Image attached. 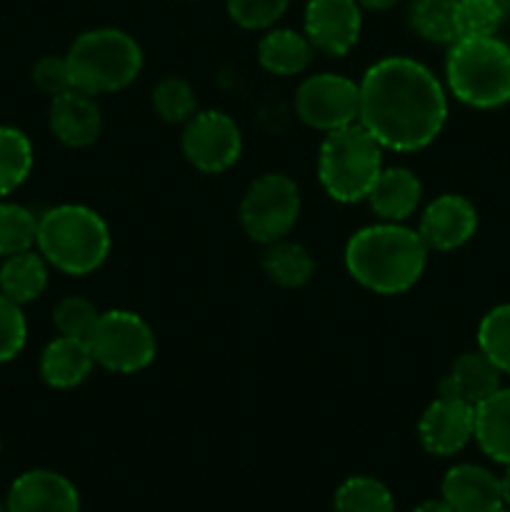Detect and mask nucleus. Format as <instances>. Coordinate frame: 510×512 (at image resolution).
<instances>
[{
  "mask_svg": "<svg viewBox=\"0 0 510 512\" xmlns=\"http://www.w3.org/2000/svg\"><path fill=\"white\" fill-rule=\"evenodd\" d=\"M38 253L65 275H88L110 253L108 223L85 205H58L38 218Z\"/></svg>",
  "mask_w": 510,
  "mask_h": 512,
  "instance_id": "obj_3",
  "label": "nucleus"
},
{
  "mask_svg": "<svg viewBox=\"0 0 510 512\" xmlns=\"http://www.w3.org/2000/svg\"><path fill=\"white\" fill-rule=\"evenodd\" d=\"M420 445L430 455L450 458L475 438V408L455 398H435L418 423Z\"/></svg>",
  "mask_w": 510,
  "mask_h": 512,
  "instance_id": "obj_12",
  "label": "nucleus"
},
{
  "mask_svg": "<svg viewBox=\"0 0 510 512\" xmlns=\"http://www.w3.org/2000/svg\"><path fill=\"white\" fill-rule=\"evenodd\" d=\"M93 360L110 373L133 375L155 360V333L138 313L108 310L100 313L85 338Z\"/></svg>",
  "mask_w": 510,
  "mask_h": 512,
  "instance_id": "obj_7",
  "label": "nucleus"
},
{
  "mask_svg": "<svg viewBox=\"0 0 510 512\" xmlns=\"http://www.w3.org/2000/svg\"><path fill=\"white\" fill-rule=\"evenodd\" d=\"M233 23L245 30H265L283 18L290 0H225Z\"/></svg>",
  "mask_w": 510,
  "mask_h": 512,
  "instance_id": "obj_32",
  "label": "nucleus"
},
{
  "mask_svg": "<svg viewBox=\"0 0 510 512\" xmlns=\"http://www.w3.org/2000/svg\"><path fill=\"white\" fill-rule=\"evenodd\" d=\"M510 0H458L455 5V25L458 38H485L495 35L503 23Z\"/></svg>",
  "mask_w": 510,
  "mask_h": 512,
  "instance_id": "obj_27",
  "label": "nucleus"
},
{
  "mask_svg": "<svg viewBox=\"0 0 510 512\" xmlns=\"http://www.w3.org/2000/svg\"><path fill=\"white\" fill-rule=\"evenodd\" d=\"M95 360L83 338H65L58 335L45 345L40 355V375L50 388L68 390L83 383L93 370Z\"/></svg>",
  "mask_w": 510,
  "mask_h": 512,
  "instance_id": "obj_19",
  "label": "nucleus"
},
{
  "mask_svg": "<svg viewBox=\"0 0 510 512\" xmlns=\"http://www.w3.org/2000/svg\"><path fill=\"white\" fill-rule=\"evenodd\" d=\"M33 170V145L28 135L10 125H0V198L25 183Z\"/></svg>",
  "mask_w": 510,
  "mask_h": 512,
  "instance_id": "obj_24",
  "label": "nucleus"
},
{
  "mask_svg": "<svg viewBox=\"0 0 510 512\" xmlns=\"http://www.w3.org/2000/svg\"><path fill=\"white\" fill-rule=\"evenodd\" d=\"M478 350L500 373L510 375V303L498 305L480 320Z\"/></svg>",
  "mask_w": 510,
  "mask_h": 512,
  "instance_id": "obj_30",
  "label": "nucleus"
},
{
  "mask_svg": "<svg viewBox=\"0 0 510 512\" xmlns=\"http://www.w3.org/2000/svg\"><path fill=\"white\" fill-rule=\"evenodd\" d=\"M45 288H48V260L33 248L8 255L0 265V293L13 303H30L40 298Z\"/></svg>",
  "mask_w": 510,
  "mask_h": 512,
  "instance_id": "obj_21",
  "label": "nucleus"
},
{
  "mask_svg": "<svg viewBox=\"0 0 510 512\" xmlns=\"http://www.w3.org/2000/svg\"><path fill=\"white\" fill-rule=\"evenodd\" d=\"M428 263V245L418 230L400 223H378L358 230L345 245L350 278L378 295H400L413 288Z\"/></svg>",
  "mask_w": 510,
  "mask_h": 512,
  "instance_id": "obj_2",
  "label": "nucleus"
},
{
  "mask_svg": "<svg viewBox=\"0 0 510 512\" xmlns=\"http://www.w3.org/2000/svg\"><path fill=\"white\" fill-rule=\"evenodd\" d=\"M153 108L165 123H188L198 110V98L188 80L178 78V75H168L160 80L153 90Z\"/></svg>",
  "mask_w": 510,
  "mask_h": 512,
  "instance_id": "obj_28",
  "label": "nucleus"
},
{
  "mask_svg": "<svg viewBox=\"0 0 510 512\" xmlns=\"http://www.w3.org/2000/svg\"><path fill=\"white\" fill-rule=\"evenodd\" d=\"M33 83L40 93L50 95V98L70 90L73 88V80H70L68 60L60 58V55H45V58H40L33 65Z\"/></svg>",
  "mask_w": 510,
  "mask_h": 512,
  "instance_id": "obj_34",
  "label": "nucleus"
},
{
  "mask_svg": "<svg viewBox=\"0 0 510 512\" xmlns=\"http://www.w3.org/2000/svg\"><path fill=\"white\" fill-rule=\"evenodd\" d=\"M50 130L68 148H88L103 133V115L93 95L78 88L50 100Z\"/></svg>",
  "mask_w": 510,
  "mask_h": 512,
  "instance_id": "obj_15",
  "label": "nucleus"
},
{
  "mask_svg": "<svg viewBox=\"0 0 510 512\" xmlns=\"http://www.w3.org/2000/svg\"><path fill=\"white\" fill-rule=\"evenodd\" d=\"M28 340V323L18 303L0 293V363L13 360Z\"/></svg>",
  "mask_w": 510,
  "mask_h": 512,
  "instance_id": "obj_33",
  "label": "nucleus"
},
{
  "mask_svg": "<svg viewBox=\"0 0 510 512\" xmlns=\"http://www.w3.org/2000/svg\"><path fill=\"white\" fill-rule=\"evenodd\" d=\"M38 240V218L18 203H0V255L23 253Z\"/></svg>",
  "mask_w": 510,
  "mask_h": 512,
  "instance_id": "obj_29",
  "label": "nucleus"
},
{
  "mask_svg": "<svg viewBox=\"0 0 510 512\" xmlns=\"http://www.w3.org/2000/svg\"><path fill=\"white\" fill-rule=\"evenodd\" d=\"M475 440L495 463H510V388H500L475 405Z\"/></svg>",
  "mask_w": 510,
  "mask_h": 512,
  "instance_id": "obj_20",
  "label": "nucleus"
},
{
  "mask_svg": "<svg viewBox=\"0 0 510 512\" xmlns=\"http://www.w3.org/2000/svg\"><path fill=\"white\" fill-rule=\"evenodd\" d=\"M5 508L8 512H80V493L55 470H28L13 480Z\"/></svg>",
  "mask_w": 510,
  "mask_h": 512,
  "instance_id": "obj_13",
  "label": "nucleus"
},
{
  "mask_svg": "<svg viewBox=\"0 0 510 512\" xmlns=\"http://www.w3.org/2000/svg\"><path fill=\"white\" fill-rule=\"evenodd\" d=\"M263 270L280 288H303L313 278L315 263L308 250L298 243L278 240L268 248L263 258Z\"/></svg>",
  "mask_w": 510,
  "mask_h": 512,
  "instance_id": "obj_23",
  "label": "nucleus"
},
{
  "mask_svg": "<svg viewBox=\"0 0 510 512\" xmlns=\"http://www.w3.org/2000/svg\"><path fill=\"white\" fill-rule=\"evenodd\" d=\"M68 68L73 88L88 95L118 93L143 70V50L118 28H95L70 45Z\"/></svg>",
  "mask_w": 510,
  "mask_h": 512,
  "instance_id": "obj_5",
  "label": "nucleus"
},
{
  "mask_svg": "<svg viewBox=\"0 0 510 512\" xmlns=\"http://www.w3.org/2000/svg\"><path fill=\"white\" fill-rule=\"evenodd\" d=\"M448 88L460 103L498 108L510 100V45L495 35L458 38L445 60Z\"/></svg>",
  "mask_w": 510,
  "mask_h": 512,
  "instance_id": "obj_6",
  "label": "nucleus"
},
{
  "mask_svg": "<svg viewBox=\"0 0 510 512\" xmlns=\"http://www.w3.org/2000/svg\"><path fill=\"white\" fill-rule=\"evenodd\" d=\"M498 512H510V508H508V505H503V508H500Z\"/></svg>",
  "mask_w": 510,
  "mask_h": 512,
  "instance_id": "obj_38",
  "label": "nucleus"
},
{
  "mask_svg": "<svg viewBox=\"0 0 510 512\" xmlns=\"http://www.w3.org/2000/svg\"><path fill=\"white\" fill-rule=\"evenodd\" d=\"M100 310L95 308L93 300L80 298V295H70L63 298L53 310V323L58 328L60 335L65 338H88V333L93 330L95 320H98Z\"/></svg>",
  "mask_w": 510,
  "mask_h": 512,
  "instance_id": "obj_31",
  "label": "nucleus"
},
{
  "mask_svg": "<svg viewBox=\"0 0 510 512\" xmlns=\"http://www.w3.org/2000/svg\"><path fill=\"white\" fill-rule=\"evenodd\" d=\"M295 113L308 128L333 133L358 123L360 88L345 75L320 73L303 80L295 93Z\"/></svg>",
  "mask_w": 510,
  "mask_h": 512,
  "instance_id": "obj_9",
  "label": "nucleus"
},
{
  "mask_svg": "<svg viewBox=\"0 0 510 512\" xmlns=\"http://www.w3.org/2000/svg\"><path fill=\"white\" fill-rule=\"evenodd\" d=\"M313 45L295 30H268L258 43V60L273 75H300L310 65Z\"/></svg>",
  "mask_w": 510,
  "mask_h": 512,
  "instance_id": "obj_22",
  "label": "nucleus"
},
{
  "mask_svg": "<svg viewBox=\"0 0 510 512\" xmlns=\"http://www.w3.org/2000/svg\"><path fill=\"white\" fill-rule=\"evenodd\" d=\"M495 390H500V370L480 350L460 355L450 373L440 380V395L463 400L473 408L488 400Z\"/></svg>",
  "mask_w": 510,
  "mask_h": 512,
  "instance_id": "obj_17",
  "label": "nucleus"
},
{
  "mask_svg": "<svg viewBox=\"0 0 510 512\" xmlns=\"http://www.w3.org/2000/svg\"><path fill=\"white\" fill-rule=\"evenodd\" d=\"M300 215V190L283 173H265L250 183L240 203V223L250 240L273 245L293 230Z\"/></svg>",
  "mask_w": 510,
  "mask_h": 512,
  "instance_id": "obj_8",
  "label": "nucleus"
},
{
  "mask_svg": "<svg viewBox=\"0 0 510 512\" xmlns=\"http://www.w3.org/2000/svg\"><path fill=\"white\" fill-rule=\"evenodd\" d=\"M383 173V145L360 123L325 133L318 153V178L325 193L338 203L368 200Z\"/></svg>",
  "mask_w": 510,
  "mask_h": 512,
  "instance_id": "obj_4",
  "label": "nucleus"
},
{
  "mask_svg": "<svg viewBox=\"0 0 510 512\" xmlns=\"http://www.w3.org/2000/svg\"><path fill=\"white\" fill-rule=\"evenodd\" d=\"M358 123L383 150L415 153L433 143L448 118V98L433 70L410 58H383L360 80Z\"/></svg>",
  "mask_w": 510,
  "mask_h": 512,
  "instance_id": "obj_1",
  "label": "nucleus"
},
{
  "mask_svg": "<svg viewBox=\"0 0 510 512\" xmlns=\"http://www.w3.org/2000/svg\"><path fill=\"white\" fill-rule=\"evenodd\" d=\"M335 512H395L388 485L368 475H353L335 493Z\"/></svg>",
  "mask_w": 510,
  "mask_h": 512,
  "instance_id": "obj_26",
  "label": "nucleus"
},
{
  "mask_svg": "<svg viewBox=\"0 0 510 512\" xmlns=\"http://www.w3.org/2000/svg\"><path fill=\"white\" fill-rule=\"evenodd\" d=\"M455 5H458V0H413V5H410V25L423 40L453 45L458 40Z\"/></svg>",
  "mask_w": 510,
  "mask_h": 512,
  "instance_id": "obj_25",
  "label": "nucleus"
},
{
  "mask_svg": "<svg viewBox=\"0 0 510 512\" xmlns=\"http://www.w3.org/2000/svg\"><path fill=\"white\" fill-rule=\"evenodd\" d=\"M500 490H503V503L510 508V463L505 468V475L500 478Z\"/></svg>",
  "mask_w": 510,
  "mask_h": 512,
  "instance_id": "obj_37",
  "label": "nucleus"
},
{
  "mask_svg": "<svg viewBox=\"0 0 510 512\" xmlns=\"http://www.w3.org/2000/svg\"><path fill=\"white\" fill-rule=\"evenodd\" d=\"M413 512H455V510L440 498V500H425V503H420Z\"/></svg>",
  "mask_w": 510,
  "mask_h": 512,
  "instance_id": "obj_35",
  "label": "nucleus"
},
{
  "mask_svg": "<svg viewBox=\"0 0 510 512\" xmlns=\"http://www.w3.org/2000/svg\"><path fill=\"white\" fill-rule=\"evenodd\" d=\"M478 228V213L463 195L445 193L425 208L420 218V238L428 250H455L468 243Z\"/></svg>",
  "mask_w": 510,
  "mask_h": 512,
  "instance_id": "obj_14",
  "label": "nucleus"
},
{
  "mask_svg": "<svg viewBox=\"0 0 510 512\" xmlns=\"http://www.w3.org/2000/svg\"><path fill=\"white\" fill-rule=\"evenodd\" d=\"M243 150V135L235 120L220 110L195 113L183 130V155L195 170L208 175L233 168Z\"/></svg>",
  "mask_w": 510,
  "mask_h": 512,
  "instance_id": "obj_10",
  "label": "nucleus"
},
{
  "mask_svg": "<svg viewBox=\"0 0 510 512\" xmlns=\"http://www.w3.org/2000/svg\"><path fill=\"white\" fill-rule=\"evenodd\" d=\"M395 3H398V0H358L360 8H368V10H388L393 8Z\"/></svg>",
  "mask_w": 510,
  "mask_h": 512,
  "instance_id": "obj_36",
  "label": "nucleus"
},
{
  "mask_svg": "<svg viewBox=\"0 0 510 512\" xmlns=\"http://www.w3.org/2000/svg\"><path fill=\"white\" fill-rule=\"evenodd\" d=\"M0 448H3V443H0Z\"/></svg>",
  "mask_w": 510,
  "mask_h": 512,
  "instance_id": "obj_40",
  "label": "nucleus"
},
{
  "mask_svg": "<svg viewBox=\"0 0 510 512\" xmlns=\"http://www.w3.org/2000/svg\"><path fill=\"white\" fill-rule=\"evenodd\" d=\"M0 512H8V508H5V505H0Z\"/></svg>",
  "mask_w": 510,
  "mask_h": 512,
  "instance_id": "obj_39",
  "label": "nucleus"
},
{
  "mask_svg": "<svg viewBox=\"0 0 510 512\" xmlns=\"http://www.w3.org/2000/svg\"><path fill=\"white\" fill-rule=\"evenodd\" d=\"M363 15L358 0H310L305 8V38L330 58L350 53L358 43Z\"/></svg>",
  "mask_w": 510,
  "mask_h": 512,
  "instance_id": "obj_11",
  "label": "nucleus"
},
{
  "mask_svg": "<svg viewBox=\"0 0 510 512\" xmlns=\"http://www.w3.org/2000/svg\"><path fill=\"white\" fill-rule=\"evenodd\" d=\"M443 500L455 512H498L505 505L498 475L470 463L445 473Z\"/></svg>",
  "mask_w": 510,
  "mask_h": 512,
  "instance_id": "obj_16",
  "label": "nucleus"
},
{
  "mask_svg": "<svg viewBox=\"0 0 510 512\" xmlns=\"http://www.w3.org/2000/svg\"><path fill=\"white\" fill-rule=\"evenodd\" d=\"M423 195L418 175L408 168H383L368 195L373 213L383 223H403L415 213Z\"/></svg>",
  "mask_w": 510,
  "mask_h": 512,
  "instance_id": "obj_18",
  "label": "nucleus"
}]
</instances>
